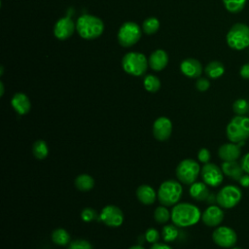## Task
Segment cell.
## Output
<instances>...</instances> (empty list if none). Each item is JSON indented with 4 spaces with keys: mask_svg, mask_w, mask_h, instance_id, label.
Masks as SVG:
<instances>
[{
    "mask_svg": "<svg viewBox=\"0 0 249 249\" xmlns=\"http://www.w3.org/2000/svg\"><path fill=\"white\" fill-rule=\"evenodd\" d=\"M224 65L220 61H211L205 67V73L211 79H217L221 77L224 74Z\"/></svg>",
    "mask_w": 249,
    "mask_h": 249,
    "instance_id": "obj_24",
    "label": "cell"
},
{
    "mask_svg": "<svg viewBox=\"0 0 249 249\" xmlns=\"http://www.w3.org/2000/svg\"><path fill=\"white\" fill-rule=\"evenodd\" d=\"M238 182H239L240 186H242V187H244V188H249V174L244 173V174L240 177V179L238 180Z\"/></svg>",
    "mask_w": 249,
    "mask_h": 249,
    "instance_id": "obj_39",
    "label": "cell"
},
{
    "mask_svg": "<svg viewBox=\"0 0 249 249\" xmlns=\"http://www.w3.org/2000/svg\"><path fill=\"white\" fill-rule=\"evenodd\" d=\"M210 87V83L207 79L205 78H199L196 83V88L199 90V91H205L209 89Z\"/></svg>",
    "mask_w": 249,
    "mask_h": 249,
    "instance_id": "obj_37",
    "label": "cell"
},
{
    "mask_svg": "<svg viewBox=\"0 0 249 249\" xmlns=\"http://www.w3.org/2000/svg\"><path fill=\"white\" fill-rule=\"evenodd\" d=\"M76 29L82 38L92 40L102 34L104 24L103 21L97 17L91 15H83L77 19Z\"/></svg>",
    "mask_w": 249,
    "mask_h": 249,
    "instance_id": "obj_2",
    "label": "cell"
},
{
    "mask_svg": "<svg viewBox=\"0 0 249 249\" xmlns=\"http://www.w3.org/2000/svg\"><path fill=\"white\" fill-rule=\"evenodd\" d=\"M245 142H228L221 145L218 149V156L223 161L237 160L241 156V148Z\"/></svg>",
    "mask_w": 249,
    "mask_h": 249,
    "instance_id": "obj_13",
    "label": "cell"
},
{
    "mask_svg": "<svg viewBox=\"0 0 249 249\" xmlns=\"http://www.w3.org/2000/svg\"><path fill=\"white\" fill-rule=\"evenodd\" d=\"M159 238H160V233H159V231L156 229L150 228V229H148L146 231V232H145V239L148 242L154 244V243H156L159 240Z\"/></svg>",
    "mask_w": 249,
    "mask_h": 249,
    "instance_id": "obj_34",
    "label": "cell"
},
{
    "mask_svg": "<svg viewBox=\"0 0 249 249\" xmlns=\"http://www.w3.org/2000/svg\"><path fill=\"white\" fill-rule=\"evenodd\" d=\"M212 239L219 247L232 248L237 241V234L233 229L228 226H219L213 231Z\"/></svg>",
    "mask_w": 249,
    "mask_h": 249,
    "instance_id": "obj_10",
    "label": "cell"
},
{
    "mask_svg": "<svg viewBox=\"0 0 249 249\" xmlns=\"http://www.w3.org/2000/svg\"><path fill=\"white\" fill-rule=\"evenodd\" d=\"M160 27V21L156 18H148L144 20L142 24L143 31L146 34H154L159 30Z\"/></svg>",
    "mask_w": 249,
    "mask_h": 249,
    "instance_id": "obj_31",
    "label": "cell"
},
{
    "mask_svg": "<svg viewBox=\"0 0 249 249\" xmlns=\"http://www.w3.org/2000/svg\"><path fill=\"white\" fill-rule=\"evenodd\" d=\"M180 69L182 73L189 78H197L202 72L200 62L195 58H187L181 62Z\"/></svg>",
    "mask_w": 249,
    "mask_h": 249,
    "instance_id": "obj_17",
    "label": "cell"
},
{
    "mask_svg": "<svg viewBox=\"0 0 249 249\" xmlns=\"http://www.w3.org/2000/svg\"><path fill=\"white\" fill-rule=\"evenodd\" d=\"M75 28V23L70 18H61L54 24L53 34L58 40H66L72 36Z\"/></svg>",
    "mask_w": 249,
    "mask_h": 249,
    "instance_id": "obj_16",
    "label": "cell"
},
{
    "mask_svg": "<svg viewBox=\"0 0 249 249\" xmlns=\"http://www.w3.org/2000/svg\"><path fill=\"white\" fill-rule=\"evenodd\" d=\"M141 37V31L140 27L137 23L132 21L124 22L119 29L118 32V41L121 46L129 48L135 43L138 42V40Z\"/></svg>",
    "mask_w": 249,
    "mask_h": 249,
    "instance_id": "obj_9",
    "label": "cell"
},
{
    "mask_svg": "<svg viewBox=\"0 0 249 249\" xmlns=\"http://www.w3.org/2000/svg\"><path fill=\"white\" fill-rule=\"evenodd\" d=\"M210 193L204 182H195L190 187V196L196 200H207Z\"/></svg>",
    "mask_w": 249,
    "mask_h": 249,
    "instance_id": "obj_22",
    "label": "cell"
},
{
    "mask_svg": "<svg viewBox=\"0 0 249 249\" xmlns=\"http://www.w3.org/2000/svg\"><path fill=\"white\" fill-rule=\"evenodd\" d=\"M232 110L237 116H245L249 112V103L246 99H236L232 104Z\"/></svg>",
    "mask_w": 249,
    "mask_h": 249,
    "instance_id": "obj_30",
    "label": "cell"
},
{
    "mask_svg": "<svg viewBox=\"0 0 249 249\" xmlns=\"http://www.w3.org/2000/svg\"><path fill=\"white\" fill-rule=\"evenodd\" d=\"M52 240L59 246H64L70 243V234L64 229H56L52 232Z\"/></svg>",
    "mask_w": 249,
    "mask_h": 249,
    "instance_id": "obj_25",
    "label": "cell"
},
{
    "mask_svg": "<svg viewBox=\"0 0 249 249\" xmlns=\"http://www.w3.org/2000/svg\"><path fill=\"white\" fill-rule=\"evenodd\" d=\"M200 170L201 169L198 162L193 159H185L177 165L176 176L181 183L192 185L197 179Z\"/></svg>",
    "mask_w": 249,
    "mask_h": 249,
    "instance_id": "obj_7",
    "label": "cell"
},
{
    "mask_svg": "<svg viewBox=\"0 0 249 249\" xmlns=\"http://www.w3.org/2000/svg\"><path fill=\"white\" fill-rule=\"evenodd\" d=\"M231 249H242V248H240V247H236V246H233Z\"/></svg>",
    "mask_w": 249,
    "mask_h": 249,
    "instance_id": "obj_44",
    "label": "cell"
},
{
    "mask_svg": "<svg viewBox=\"0 0 249 249\" xmlns=\"http://www.w3.org/2000/svg\"><path fill=\"white\" fill-rule=\"evenodd\" d=\"M240 164L243 169V171L247 174H249V152L246 153L240 160Z\"/></svg>",
    "mask_w": 249,
    "mask_h": 249,
    "instance_id": "obj_38",
    "label": "cell"
},
{
    "mask_svg": "<svg viewBox=\"0 0 249 249\" xmlns=\"http://www.w3.org/2000/svg\"><path fill=\"white\" fill-rule=\"evenodd\" d=\"M200 174L202 181L210 187H218L224 180V173L222 168L215 163H205L200 170Z\"/></svg>",
    "mask_w": 249,
    "mask_h": 249,
    "instance_id": "obj_11",
    "label": "cell"
},
{
    "mask_svg": "<svg viewBox=\"0 0 249 249\" xmlns=\"http://www.w3.org/2000/svg\"><path fill=\"white\" fill-rule=\"evenodd\" d=\"M144 84V88L146 90L150 91V92H156L160 89V82L158 79V77L154 76V75H147L144 78L143 81Z\"/></svg>",
    "mask_w": 249,
    "mask_h": 249,
    "instance_id": "obj_29",
    "label": "cell"
},
{
    "mask_svg": "<svg viewBox=\"0 0 249 249\" xmlns=\"http://www.w3.org/2000/svg\"><path fill=\"white\" fill-rule=\"evenodd\" d=\"M240 76L243 79H249V63L242 65L240 68Z\"/></svg>",
    "mask_w": 249,
    "mask_h": 249,
    "instance_id": "obj_40",
    "label": "cell"
},
{
    "mask_svg": "<svg viewBox=\"0 0 249 249\" xmlns=\"http://www.w3.org/2000/svg\"><path fill=\"white\" fill-rule=\"evenodd\" d=\"M0 85H1V95H3V93H4V88H3V84L1 83Z\"/></svg>",
    "mask_w": 249,
    "mask_h": 249,
    "instance_id": "obj_43",
    "label": "cell"
},
{
    "mask_svg": "<svg viewBox=\"0 0 249 249\" xmlns=\"http://www.w3.org/2000/svg\"><path fill=\"white\" fill-rule=\"evenodd\" d=\"M150 249H172L169 245L163 243H154Z\"/></svg>",
    "mask_w": 249,
    "mask_h": 249,
    "instance_id": "obj_41",
    "label": "cell"
},
{
    "mask_svg": "<svg viewBox=\"0 0 249 249\" xmlns=\"http://www.w3.org/2000/svg\"><path fill=\"white\" fill-rule=\"evenodd\" d=\"M172 132V123L166 117L158 118L153 124L154 137L160 141L168 139Z\"/></svg>",
    "mask_w": 249,
    "mask_h": 249,
    "instance_id": "obj_14",
    "label": "cell"
},
{
    "mask_svg": "<svg viewBox=\"0 0 249 249\" xmlns=\"http://www.w3.org/2000/svg\"><path fill=\"white\" fill-rule=\"evenodd\" d=\"M226 134L230 142H245L249 138V117L235 115L228 124Z\"/></svg>",
    "mask_w": 249,
    "mask_h": 249,
    "instance_id": "obj_3",
    "label": "cell"
},
{
    "mask_svg": "<svg viewBox=\"0 0 249 249\" xmlns=\"http://www.w3.org/2000/svg\"><path fill=\"white\" fill-rule=\"evenodd\" d=\"M99 219L103 224L111 228L120 227L124 222V213L116 205H106L102 208Z\"/></svg>",
    "mask_w": 249,
    "mask_h": 249,
    "instance_id": "obj_12",
    "label": "cell"
},
{
    "mask_svg": "<svg viewBox=\"0 0 249 249\" xmlns=\"http://www.w3.org/2000/svg\"><path fill=\"white\" fill-rule=\"evenodd\" d=\"M183 189L181 184L175 180L162 182L158 190V199L164 206H174L182 196Z\"/></svg>",
    "mask_w": 249,
    "mask_h": 249,
    "instance_id": "obj_4",
    "label": "cell"
},
{
    "mask_svg": "<svg viewBox=\"0 0 249 249\" xmlns=\"http://www.w3.org/2000/svg\"><path fill=\"white\" fill-rule=\"evenodd\" d=\"M11 104L14 110L19 115L27 114L31 108V103L29 98L27 97L26 94L22 92H18L14 94L11 100Z\"/></svg>",
    "mask_w": 249,
    "mask_h": 249,
    "instance_id": "obj_18",
    "label": "cell"
},
{
    "mask_svg": "<svg viewBox=\"0 0 249 249\" xmlns=\"http://www.w3.org/2000/svg\"><path fill=\"white\" fill-rule=\"evenodd\" d=\"M227 43L233 50H243L249 47V26L235 23L227 34Z\"/></svg>",
    "mask_w": 249,
    "mask_h": 249,
    "instance_id": "obj_6",
    "label": "cell"
},
{
    "mask_svg": "<svg viewBox=\"0 0 249 249\" xmlns=\"http://www.w3.org/2000/svg\"><path fill=\"white\" fill-rule=\"evenodd\" d=\"M221 168L224 175L234 181H238L240 177L245 173L241 167L240 162H238L237 160L223 161Z\"/></svg>",
    "mask_w": 249,
    "mask_h": 249,
    "instance_id": "obj_19",
    "label": "cell"
},
{
    "mask_svg": "<svg viewBox=\"0 0 249 249\" xmlns=\"http://www.w3.org/2000/svg\"><path fill=\"white\" fill-rule=\"evenodd\" d=\"M178 234H179V231L175 225H165L162 228L161 235L163 240L166 242L174 241L178 237Z\"/></svg>",
    "mask_w": 249,
    "mask_h": 249,
    "instance_id": "obj_28",
    "label": "cell"
},
{
    "mask_svg": "<svg viewBox=\"0 0 249 249\" xmlns=\"http://www.w3.org/2000/svg\"><path fill=\"white\" fill-rule=\"evenodd\" d=\"M122 66L124 72L127 74L133 76H141L147 70L148 60L143 53L131 52L123 57Z\"/></svg>",
    "mask_w": 249,
    "mask_h": 249,
    "instance_id": "obj_5",
    "label": "cell"
},
{
    "mask_svg": "<svg viewBox=\"0 0 249 249\" xmlns=\"http://www.w3.org/2000/svg\"><path fill=\"white\" fill-rule=\"evenodd\" d=\"M67 249H92V246L85 239H76L70 242Z\"/></svg>",
    "mask_w": 249,
    "mask_h": 249,
    "instance_id": "obj_33",
    "label": "cell"
},
{
    "mask_svg": "<svg viewBox=\"0 0 249 249\" xmlns=\"http://www.w3.org/2000/svg\"><path fill=\"white\" fill-rule=\"evenodd\" d=\"M94 186V179L89 174H80L75 179V187L81 192H89Z\"/></svg>",
    "mask_w": 249,
    "mask_h": 249,
    "instance_id": "obj_23",
    "label": "cell"
},
{
    "mask_svg": "<svg viewBox=\"0 0 249 249\" xmlns=\"http://www.w3.org/2000/svg\"><path fill=\"white\" fill-rule=\"evenodd\" d=\"M128 249H145V248L143 246H141V245H133V246L129 247Z\"/></svg>",
    "mask_w": 249,
    "mask_h": 249,
    "instance_id": "obj_42",
    "label": "cell"
},
{
    "mask_svg": "<svg viewBox=\"0 0 249 249\" xmlns=\"http://www.w3.org/2000/svg\"><path fill=\"white\" fill-rule=\"evenodd\" d=\"M201 220L208 227H218L224 220V211L221 206L212 204L203 211Z\"/></svg>",
    "mask_w": 249,
    "mask_h": 249,
    "instance_id": "obj_15",
    "label": "cell"
},
{
    "mask_svg": "<svg viewBox=\"0 0 249 249\" xmlns=\"http://www.w3.org/2000/svg\"><path fill=\"white\" fill-rule=\"evenodd\" d=\"M154 218L155 220L160 223V224H165L169 221V219L171 218V213L169 212V210L166 208V206L161 205V206H158L155 209L154 212Z\"/></svg>",
    "mask_w": 249,
    "mask_h": 249,
    "instance_id": "obj_27",
    "label": "cell"
},
{
    "mask_svg": "<svg viewBox=\"0 0 249 249\" xmlns=\"http://www.w3.org/2000/svg\"><path fill=\"white\" fill-rule=\"evenodd\" d=\"M32 153L38 160H44L49 154V148L44 140H37L32 146Z\"/></svg>",
    "mask_w": 249,
    "mask_h": 249,
    "instance_id": "obj_26",
    "label": "cell"
},
{
    "mask_svg": "<svg viewBox=\"0 0 249 249\" xmlns=\"http://www.w3.org/2000/svg\"><path fill=\"white\" fill-rule=\"evenodd\" d=\"M201 219V212L197 206L189 202L177 203L171 210V221L180 228L196 225Z\"/></svg>",
    "mask_w": 249,
    "mask_h": 249,
    "instance_id": "obj_1",
    "label": "cell"
},
{
    "mask_svg": "<svg viewBox=\"0 0 249 249\" xmlns=\"http://www.w3.org/2000/svg\"><path fill=\"white\" fill-rule=\"evenodd\" d=\"M96 217V213L95 211L92 209V208H89V207H87V208H84L82 213H81V218L83 221L85 222H91L94 218Z\"/></svg>",
    "mask_w": 249,
    "mask_h": 249,
    "instance_id": "obj_35",
    "label": "cell"
},
{
    "mask_svg": "<svg viewBox=\"0 0 249 249\" xmlns=\"http://www.w3.org/2000/svg\"><path fill=\"white\" fill-rule=\"evenodd\" d=\"M225 8L231 13L240 12L246 3V0H223Z\"/></svg>",
    "mask_w": 249,
    "mask_h": 249,
    "instance_id": "obj_32",
    "label": "cell"
},
{
    "mask_svg": "<svg viewBox=\"0 0 249 249\" xmlns=\"http://www.w3.org/2000/svg\"><path fill=\"white\" fill-rule=\"evenodd\" d=\"M242 198L241 190L235 185L224 186L216 195V202L222 208L230 209L236 206Z\"/></svg>",
    "mask_w": 249,
    "mask_h": 249,
    "instance_id": "obj_8",
    "label": "cell"
},
{
    "mask_svg": "<svg viewBox=\"0 0 249 249\" xmlns=\"http://www.w3.org/2000/svg\"><path fill=\"white\" fill-rule=\"evenodd\" d=\"M168 62V55L163 50H157L149 57V65L155 71L162 70Z\"/></svg>",
    "mask_w": 249,
    "mask_h": 249,
    "instance_id": "obj_20",
    "label": "cell"
},
{
    "mask_svg": "<svg viewBox=\"0 0 249 249\" xmlns=\"http://www.w3.org/2000/svg\"><path fill=\"white\" fill-rule=\"evenodd\" d=\"M210 158H211V154H210L209 150L206 149V148H201V149L198 151V153H197V159H198V160H199L200 162L204 163V164L207 163V162H209Z\"/></svg>",
    "mask_w": 249,
    "mask_h": 249,
    "instance_id": "obj_36",
    "label": "cell"
},
{
    "mask_svg": "<svg viewBox=\"0 0 249 249\" xmlns=\"http://www.w3.org/2000/svg\"><path fill=\"white\" fill-rule=\"evenodd\" d=\"M136 196L138 200L146 205L153 204L158 197L155 190L149 185H141L136 190Z\"/></svg>",
    "mask_w": 249,
    "mask_h": 249,
    "instance_id": "obj_21",
    "label": "cell"
}]
</instances>
